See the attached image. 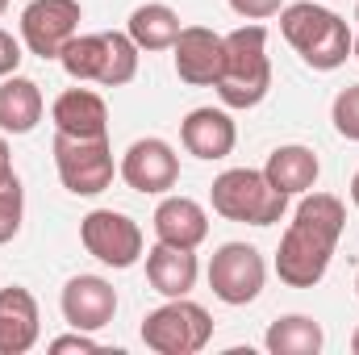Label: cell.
Masks as SVG:
<instances>
[{
  "label": "cell",
  "mask_w": 359,
  "mask_h": 355,
  "mask_svg": "<svg viewBox=\"0 0 359 355\" xmlns=\"http://www.w3.org/2000/svg\"><path fill=\"white\" fill-rule=\"evenodd\" d=\"M230 8L243 17V21H268L284 8V0H230Z\"/></svg>",
  "instance_id": "26"
},
{
  "label": "cell",
  "mask_w": 359,
  "mask_h": 355,
  "mask_svg": "<svg viewBox=\"0 0 359 355\" xmlns=\"http://www.w3.org/2000/svg\"><path fill=\"white\" fill-rule=\"evenodd\" d=\"M180 13L172 4H159V0H147V4H138L134 13H130V21H126V34L134 38V46L138 51H172L180 38Z\"/></svg>",
  "instance_id": "20"
},
{
  "label": "cell",
  "mask_w": 359,
  "mask_h": 355,
  "mask_svg": "<svg viewBox=\"0 0 359 355\" xmlns=\"http://www.w3.org/2000/svg\"><path fill=\"white\" fill-rule=\"evenodd\" d=\"M330 121H334V130H339L347 142H359V84H347V88L334 96Z\"/></svg>",
  "instance_id": "25"
},
{
  "label": "cell",
  "mask_w": 359,
  "mask_h": 355,
  "mask_svg": "<svg viewBox=\"0 0 359 355\" xmlns=\"http://www.w3.org/2000/svg\"><path fill=\"white\" fill-rule=\"evenodd\" d=\"M264 347L271 355H318L326 347V330L309 314H284V318H276L268 326Z\"/></svg>",
  "instance_id": "21"
},
{
  "label": "cell",
  "mask_w": 359,
  "mask_h": 355,
  "mask_svg": "<svg viewBox=\"0 0 359 355\" xmlns=\"http://www.w3.org/2000/svg\"><path fill=\"white\" fill-rule=\"evenodd\" d=\"M176 76L188 88H217L226 67V34H213L205 25H184L172 46Z\"/></svg>",
  "instance_id": "11"
},
{
  "label": "cell",
  "mask_w": 359,
  "mask_h": 355,
  "mask_svg": "<svg viewBox=\"0 0 359 355\" xmlns=\"http://www.w3.org/2000/svg\"><path fill=\"white\" fill-rule=\"evenodd\" d=\"M100 343L92 339L88 330H72V335H59V339H50V351L63 355V351H96Z\"/></svg>",
  "instance_id": "28"
},
{
  "label": "cell",
  "mask_w": 359,
  "mask_h": 355,
  "mask_svg": "<svg viewBox=\"0 0 359 355\" xmlns=\"http://www.w3.org/2000/svg\"><path fill=\"white\" fill-rule=\"evenodd\" d=\"M50 121H55V134H67V138H109V105L92 88L59 92L50 105Z\"/></svg>",
  "instance_id": "14"
},
{
  "label": "cell",
  "mask_w": 359,
  "mask_h": 355,
  "mask_svg": "<svg viewBox=\"0 0 359 355\" xmlns=\"http://www.w3.org/2000/svg\"><path fill=\"white\" fill-rule=\"evenodd\" d=\"M351 55L359 59V29H355V42H351Z\"/></svg>",
  "instance_id": "32"
},
{
  "label": "cell",
  "mask_w": 359,
  "mask_h": 355,
  "mask_svg": "<svg viewBox=\"0 0 359 355\" xmlns=\"http://www.w3.org/2000/svg\"><path fill=\"white\" fill-rule=\"evenodd\" d=\"M355 21H359V4H355Z\"/></svg>",
  "instance_id": "35"
},
{
  "label": "cell",
  "mask_w": 359,
  "mask_h": 355,
  "mask_svg": "<svg viewBox=\"0 0 359 355\" xmlns=\"http://www.w3.org/2000/svg\"><path fill=\"white\" fill-rule=\"evenodd\" d=\"M142 343L155 355H196L209 347L213 339V318L205 305L188 301V297H168L159 309H151L142 318Z\"/></svg>",
  "instance_id": "5"
},
{
  "label": "cell",
  "mask_w": 359,
  "mask_h": 355,
  "mask_svg": "<svg viewBox=\"0 0 359 355\" xmlns=\"http://www.w3.org/2000/svg\"><path fill=\"white\" fill-rule=\"evenodd\" d=\"M59 63H63V72L76 84H100V72H104V34H76L63 46Z\"/></svg>",
  "instance_id": "22"
},
{
  "label": "cell",
  "mask_w": 359,
  "mask_h": 355,
  "mask_svg": "<svg viewBox=\"0 0 359 355\" xmlns=\"http://www.w3.org/2000/svg\"><path fill=\"white\" fill-rule=\"evenodd\" d=\"M138 46L130 34H117L109 29L104 34V72H100V88H121L138 76Z\"/></svg>",
  "instance_id": "23"
},
{
  "label": "cell",
  "mask_w": 359,
  "mask_h": 355,
  "mask_svg": "<svg viewBox=\"0 0 359 355\" xmlns=\"http://www.w3.org/2000/svg\"><path fill=\"white\" fill-rule=\"evenodd\" d=\"M46 113V100H42V88L29 80V76H4L0 80V134H29L38 130Z\"/></svg>",
  "instance_id": "18"
},
{
  "label": "cell",
  "mask_w": 359,
  "mask_h": 355,
  "mask_svg": "<svg viewBox=\"0 0 359 355\" xmlns=\"http://www.w3.org/2000/svg\"><path fill=\"white\" fill-rule=\"evenodd\" d=\"M80 243L96 264L117 267V272H126L142 260V226L117 209H92L80 222Z\"/></svg>",
  "instance_id": "8"
},
{
  "label": "cell",
  "mask_w": 359,
  "mask_h": 355,
  "mask_svg": "<svg viewBox=\"0 0 359 355\" xmlns=\"http://www.w3.org/2000/svg\"><path fill=\"white\" fill-rule=\"evenodd\" d=\"M209 205H213L217 217L243 222V226H276L288 213V196L280 188H271L268 176L255 172V168L222 172L209 188Z\"/></svg>",
  "instance_id": "4"
},
{
  "label": "cell",
  "mask_w": 359,
  "mask_h": 355,
  "mask_svg": "<svg viewBox=\"0 0 359 355\" xmlns=\"http://www.w3.org/2000/svg\"><path fill=\"white\" fill-rule=\"evenodd\" d=\"M59 309H63V322H67L72 330L96 335V330H104V326L113 322V314H117V288H113L104 276L80 272V276H72V280L63 284Z\"/></svg>",
  "instance_id": "12"
},
{
  "label": "cell",
  "mask_w": 359,
  "mask_h": 355,
  "mask_svg": "<svg viewBox=\"0 0 359 355\" xmlns=\"http://www.w3.org/2000/svg\"><path fill=\"white\" fill-rule=\"evenodd\" d=\"M351 201H355V209H359V172L351 176Z\"/></svg>",
  "instance_id": "30"
},
{
  "label": "cell",
  "mask_w": 359,
  "mask_h": 355,
  "mask_svg": "<svg viewBox=\"0 0 359 355\" xmlns=\"http://www.w3.org/2000/svg\"><path fill=\"white\" fill-rule=\"evenodd\" d=\"M271 92L268 29L259 21L238 25L226 34V67L217 80V96L226 109H255Z\"/></svg>",
  "instance_id": "3"
},
{
  "label": "cell",
  "mask_w": 359,
  "mask_h": 355,
  "mask_svg": "<svg viewBox=\"0 0 359 355\" xmlns=\"http://www.w3.org/2000/svg\"><path fill=\"white\" fill-rule=\"evenodd\" d=\"M38 335H42V318H38L34 293L21 284L0 288V355L34 351Z\"/></svg>",
  "instance_id": "15"
},
{
  "label": "cell",
  "mask_w": 359,
  "mask_h": 355,
  "mask_svg": "<svg viewBox=\"0 0 359 355\" xmlns=\"http://www.w3.org/2000/svg\"><path fill=\"white\" fill-rule=\"evenodd\" d=\"M351 351L359 355V326H355V335H351Z\"/></svg>",
  "instance_id": "31"
},
{
  "label": "cell",
  "mask_w": 359,
  "mask_h": 355,
  "mask_svg": "<svg viewBox=\"0 0 359 355\" xmlns=\"http://www.w3.org/2000/svg\"><path fill=\"white\" fill-rule=\"evenodd\" d=\"M196 276H201V264H196V251L188 247L155 243L147 251V280L159 297H188L196 288Z\"/></svg>",
  "instance_id": "17"
},
{
  "label": "cell",
  "mask_w": 359,
  "mask_h": 355,
  "mask_svg": "<svg viewBox=\"0 0 359 355\" xmlns=\"http://www.w3.org/2000/svg\"><path fill=\"white\" fill-rule=\"evenodd\" d=\"M117 176L142 196H163L180 184V155L163 138H138V142L126 147V155L117 163Z\"/></svg>",
  "instance_id": "10"
},
{
  "label": "cell",
  "mask_w": 359,
  "mask_h": 355,
  "mask_svg": "<svg viewBox=\"0 0 359 355\" xmlns=\"http://www.w3.org/2000/svg\"><path fill=\"white\" fill-rule=\"evenodd\" d=\"M264 176H268V184L271 188H280L284 196H301V192H309V188L318 184L322 163H318V155H313L309 147L288 142V147H276V151L268 155Z\"/></svg>",
  "instance_id": "19"
},
{
  "label": "cell",
  "mask_w": 359,
  "mask_h": 355,
  "mask_svg": "<svg viewBox=\"0 0 359 355\" xmlns=\"http://www.w3.org/2000/svg\"><path fill=\"white\" fill-rule=\"evenodd\" d=\"M151 226H155V239H159V243L188 247V251H196V247L209 239V213H205V205L192 201V196H168V192H163V201L155 205Z\"/></svg>",
  "instance_id": "16"
},
{
  "label": "cell",
  "mask_w": 359,
  "mask_h": 355,
  "mask_svg": "<svg viewBox=\"0 0 359 355\" xmlns=\"http://www.w3.org/2000/svg\"><path fill=\"white\" fill-rule=\"evenodd\" d=\"M4 8H8V0H0V17H4Z\"/></svg>",
  "instance_id": "33"
},
{
  "label": "cell",
  "mask_w": 359,
  "mask_h": 355,
  "mask_svg": "<svg viewBox=\"0 0 359 355\" xmlns=\"http://www.w3.org/2000/svg\"><path fill=\"white\" fill-rule=\"evenodd\" d=\"M80 0H29L21 8V46L38 59H59L63 46L80 34Z\"/></svg>",
  "instance_id": "9"
},
{
  "label": "cell",
  "mask_w": 359,
  "mask_h": 355,
  "mask_svg": "<svg viewBox=\"0 0 359 355\" xmlns=\"http://www.w3.org/2000/svg\"><path fill=\"white\" fill-rule=\"evenodd\" d=\"M21 222H25V192H21V180H13L0 188V247L21 234Z\"/></svg>",
  "instance_id": "24"
},
{
  "label": "cell",
  "mask_w": 359,
  "mask_h": 355,
  "mask_svg": "<svg viewBox=\"0 0 359 355\" xmlns=\"http://www.w3.org/2000/svg\"><path fill=\"white\" fill-rule=\"evenodd\" d=\"M21 59H25V55H21V42H17L8 29H0V80L13 76V72L21 67Z\"/></svg>",
  "instance_id": "27"
},
{
  "label": "cell",
  "mask_w": 359,
  "mask_h": 355,
  "mask_svg": "<svg viewBox=\"0 0 359 355\" xmlns=\"http://www.w3.org/2000/svg\"><path fill=\"white\" fill-rule=\"evenodd\" d=\"M355 297H359V272H355Z\"/></svg>",
  "instance_id": "34"
},
{
  "label": "cell",
  "mask_w": 359,
  "mask_h": 355,
  "mask_svg": "<svg viewBox=\"0 0 359 355\" xmlns=\"http://www.w3.org/2000/svg\"><path fill=\"white\" fill-rule=\"evenodd\" d=\"M268 284V264L251 243H222L209 260V288L222 305H251Z\"/></svg>",
  "instance_id": "7"
},
{
  "label": "cell",
  "mask_w": 359,
  "mask_h": 355,
  "mask_svg": "<svg viewBox=\"0 0 359 355\" xmlns=\"http://www.w3.org/2000/svg\"><path fill=\"white\" fill-rule=\"evenodd\" d=\"M17 172H13V147H8V134H0V188L13 184Z\"/></svg>",
  "instance_id": "29"
},
{
  "label": "cell",
  "mask_w": 359,
  "mask_h": 355,
  "mask_svg": "<svg viewBox=\"0 0 359 355\" xmlns=\"http://www.w3.org/2000/svg\"><path fill=\"white\" fill-rule=\"evenodd\" d=\"M180 142H184L188 155L213 163V159H226V155L234 151V142H238V126H234V117H230L226 105H222V109L201 105V109H192V113L180 121Z\"/></svg>",
  "instance_id": "13"
},
{
  "label": "cell",
  "mask_w": 359,
  "mask_h": 355,
  "mask_svg": "<svg viewBox=\"0 0 359 355\" xmlns=\"http://www.w3.org/2000/svg\"><path fill=\"white\" fill-rule=\"evenodd\" d=\"M276 17H280L284 42L301 55L305 67H313V72H334V67H343V63L351 59L355 34H351V25H347L334 8H326V4H318V0H297V4H284Z\"/></svg>",
  "instance_id": "2"
},
{
  "label": "cell",
  "mask_w": 359,
  "mask_h": 355,
  "mask_svg": "<svg viewBox=\"0 0 359 355\" xmlns=\"http://www.w3.org/2000/svg\"><path fill=\"white\" fill-rule=\"evenodd\" d=\"M55 172L63 180V188L72 196H100L104 188H113L117 176V159L109 138H67L55 134Z\"/></svg>",
  "instance_id": "6"
},
{
  "label": "cell",
  "mask_w": 359,
  "mask_h": 355,
  "mask_svg": "<svg viewBox=\"0 0 359 355\" xmlns=\"http://www.w3.org/2000/svg\"><path fill=\"white\" fill-rule=\"evenodd\" d=\"M347 226V205L334 192H301V205L292 209L288 230L276 247V276L288 288H313L326 280L334 247Z\"/></svg>",
  "instance_id": "1"
}]
</instances>
